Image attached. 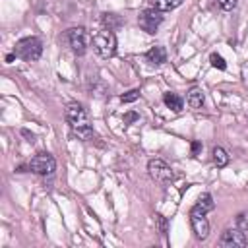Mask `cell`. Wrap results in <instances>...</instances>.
Wrapping results in <instances>:
<instances>
[{
    "mask_svg": "<svg viewBox=\"0 0 248 248\" xmlns=\"http://www.w3.org/2000/svg\"><path fill=\"white\" fill-rule=\"evenodd\" d=\"M190 225H192V231H194L196 238H200V240L207 238V234H209V221L205 217V211L200 209L198 205H194L190 209Z\"/></svg>",
    "mask_w": 248,
    "mask_h": 248,
    "instance_id": "5",
    "label": "cell"
},
{
    "mask_svg": "<svg viewBox=\"0 0 248 248\" xmlns=\"http://www.w3.org/2000/svg\"><path fill=\"white\" fill-rule=\"evenodd\" d=\"M163 101H165V105H167L170 110H174V112L182 110V105H184V103H182V99H180L176 93H170V91L165 93V95H163Z\"/></svg>",
    "mask_w": 248,
    "mask_h": 248,
    "instance_id": "12",
    "label": "cell"
},
{
    "mask_svg": "<svg viewBox=\"0 0 248 248\" xmlns=\"http://www.w3.org/2000/svg\"><path fill=\"white\" fill-rule=\"evenodd\" d=\"M188 105L192 107V108H202V105H203V91L200 89V87H194V89H190V93H188Z\"/></svg>",
    "mask_w": 248,
    "mask_h": 248,
    "instance_id": "11",
    "label": "cell"
},
{
    "mask_svg": "<svg viewBox=\"0 0 248 248\" xmlns=\"http://www.w3.org/2000/svg\"><path fill=\"white\" fill-rule=\"evenodd\" d=\"M196 205H198L200 209H203L205 213H207V211H211V209L215 207V203H213V198H211V194H207V192H205V194H202V196L198 198Z\"/></svg>",
    "mask_w": 248,
    "mask_h": 248,
    "instance_id": "15",
    "label": "cell"
},
{
    "mask_svg": "<svg viewBox=\"0 0 248 248\" xmlns=\"http://www.w3.org/2000/svg\"><path fill=\"white\" fill-rule=\"evenodd\" d=\"M236 2H238V0H217V4L221 6V10H225V12L232 10V8L236 6Z\"/></svg>",
    "mask_w": 248,
    "mask_h": 248,
    "instance_id": "19",
    "label": "cell"
},
{
    "mask_svg": "<svg viewBox=\"0 0 248 248\" xmlns=\"http://www.w3.org/2000/svg\"><path fill=\"white\" fill-rule=\"evenodd\" d=\"M145 58H147V62H151V64H155V66H159V64H163L165 60H167V50L163 48V46H151L147 52H145Z\"/></svg>",
    "mask_w": 248,
    "mask_h": 248,
    "instance_id": "10",
    "label": "cell"
},
{
    "mask_svg": "<svg viewBox=\"0 0 248 248\" xmlns=\"http://www.w3.org/2000/svg\"><path fill=\"white\" fill-rule=\"evenodd\" d=\"M14 54L19 56L21 60L25 62H35L41 58L43 54V43L41 39L37 37H25V39H19L14 46Z\"/></svg>",
    "mask_w": 248,
    "mask_h": 248,
    "instance_id": "2",
    "label": "cell"
},
{
    "mask_svg": "<svg viewBox=\"0 0 248 248\" xmlns=\"http://www.w3.org/2000/svg\"><path fill=\"white\" fill-rule=\"evenodd\" d=\"M21 134H23V136H25V138H27V141H31V143H33V141H35V136H33V134H29V132H27V130H23V132H21Z\"/></svg>",
    "mask_w": 248,
    "mask_h": 248,
    "instance_id": "22",
    "label": "cell"
},
{
    "mask_svg": "<svg viewBox=\"0 0 248 248\" xmlns=\"http://www.w3.org/2000/svg\"><path fill=\"white\" fill-rule=\"evenodd\" d=\"M138 97H140V89H132V91L124 93L120 99H122V103H134Z\"/></svg>",
    "mask_w": 248,
    "mask_h": 248,
    "instance_id": "18",
    "label": "cell"
},
{
    "mask_svg": "<svg viewBox=\"0 0 248 248\" xmlns=\"http://www.w3.org/2000/svg\"><path fill=\"white\" fill-rule=\"evenodd\" d=\"M211 155H213V163H215L217 167H225V165L229 163V155H227V151H225L223 147H213Z\"/></svg>",
    "mask_w": 248,
    "mask_h": 248,
    "instance_id": "14",
    "label": "cell"
},
{
    "mask_svg": "<svg viewBox=\"0 0 248 248\" xmlns=\"http://www.w3.org/2000/svg\"><path fill=\"white\" fill-rule=\"evenodd\" d=\"M136 118H138V114H136V112H130V114H126V116H124V124H130V122H132V120H136Z\"/></svg>",
    "mask_w": 248,
    "mask_h": 248,
    "instance_id": "21",
    "label": "cell"
},
{
    "mask_svg": "<svg viewBox=\"0 0 248 248\" xmlns=\"http://www.w3.org/2000/svg\"><path fill=\"white\" fill-rule=\"evenodd\" d=\"M234 225H236L238 229H242V231H248V211L238 213L236 219H234Z\"/></svg>",
    "mask_w": 248,
    "mask_h": 248,
    "instance_id": "16",
    "label": "cell"
},
{
    "mask_svg": "<svg viewBox=\"0 0 248 248\" xmlns=\"http://www.w3.org/2000/svg\"><path fill=\"white\" fill-rule=\"evenodd\" d=\"M209 62H211L213 68H219V70H225V68H227V62H225L223 56H219L217 52H213V54L209 56Z\"/></svg>",
    "mask_w": 248,
    "mask_h": 248,
    "instance_id": "17",
    "label": "cell"
},
{
    "mask_svg": "<svg viewBox=\"0 0 248 248\" xmlns=\"http://www.w3.org/2000/svg\"><path fill=\"white\" fill-rule=\"evenodd\" d=\"M138 23H140V27H141L143 31L155 33V31L159 29V25L163 23V14H161V10H157V8L143 10V12L140 14V17H138Z\"/></svg>",
    "mask_w": 248,
    "mask_h": 248,
    "instance_id": "7",
    "label": "cell"
},
{
    "mask_svg": "<svg viewBox=\"0 0 248 248\" xmlns=\"http://www.w3.org/2000/svg\"><path fill=\"white\" fill-rule=\"evenodd\" d=\"M29 169H31V172H35V174L48 176V174L54 172L56 161H54V157H52L50 153H39V155H35V157L31 159Z\"/></svg>",
    "mask_w": 248,
    "mask_h": 248,
    "instance_id": "6",
    "label": "cell"
},
{
    "mask_svg": "<svg viewBox=\"0 0 248 248\" xmlns=\"http://www.w3.org/2000/svg\"><path fill=\"white\" fill-rule=\"evenodd\" d=\"M147 170H149V176L159 182V184H169L172 178H174V172L172 169L163 161V159H151L147 163Z\"/></svg>",
    "mask_w": 248,
    "mask_h": 248,
    "instance_id": "4",
    "label": "cell"
},
{
    "mask_svg": "<svg viewBox=\"0 0 248 248\" xmlns=\"http://www.w3.org/2000/svg\"><path fill=\"white\" fill-rule=\"evenodd\" d=\"M66 120L72 128V134L79 140H91L93 138V128H91V122L87 118V112L85 108L79 105V103H68L66 105Z\"/></svg>",
    "mask_w": 248,
    "mask_h": 248,
    "instance_id": "1",
    "label": "cell"
},
{
    "mask_svg": "<svg viewBox=\"0 0 248 248\" xmlns=\"http://www.w3.org/2000/svg\"><path fill=\"white\" fill-rule=\"evenodd\" d=\"M246 234L242 229L234 227V229H227L221 238H219V246L223 248H240V246H246Z\"/></svg>",
    "mask_w": 248,
    "mask_h": 248,
    "instance_id": "9",
    "label": "cell"
},
{
    "mask_svg": "<svg viewBox=\"0 0 248 248\" xmlns=\"http://www.w3.org/2000/svg\"><path fill=\"white\" fill-rule=\"evenodd\" d=\"M93 48L101 58H110L116 52V35L112 29H101L93 35Z\"/></svg>",
    "mask_w": 248,
    "mask_h": 248,
    "instance_id": "3",
    "label": "cell"
},
{
    "mask_svg": "<svg viewBox=\"0 0 248 248\" xmlns=\"http://www.w3.org/2000/svg\"><path fill=\"white\" fill-rule=\"evenodd\" d=\"M153 8L161 10V12H169V10H174L182 4V0H151Z\"/></svg>",
    "mask_w": 248,
    "mask_h": 248,
    "instance_id": "13",
    "label": "cell"
},
{
    "mask_svg": "<svg viewBox=\"0 0 248 248\" xmlns=\"http://www.w3.org/2000/svg\"><path fill=\"white\" fill-rule=\"evenodd\" d=\"M66 39H68L70 48H72L76 54H83V52H85L89 35H87V31H85L83 27H72V29H68Z\"/></svg>",
    "mask_w": 248,
    "mask_h": 248,
    "instance_id": "8",
    "label": "cell"
},
{
    "mask_svg": "<svg viewBox=\"0 0 248 248\" xmlns=\"http://www.w3.org/2000/svg\"><path fill=\"white\" fill-rule=\"evenodd\" d=\"M202 149V143L200 141H192V155H198Z\"/></svg>",
    "mask_w": 248,
    "mask_h": 248,
    "instance_id": "20",
    "label": "cell"
}]
</instances>
